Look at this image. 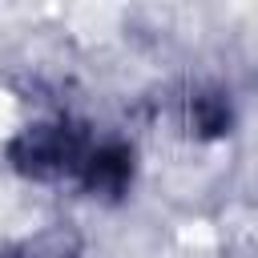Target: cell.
<instances>
[{"label": "cell", "instance_id": "277c9868", "mask_svg": "<svg viewBox=\"0 0 258 258\" xmlns=\"http://www.w3.org/2000/svg\"><path fill=\"white\" fill-rule=\"evenodd\" d=\"M230 121H234V109H230V97L218 93V89H202L189 97V125L202 133V137H222L230 133Z\"/></svg>", "mask_w": 258, "mask_h": 258}, {"label": "cell", "instance_id": "7a4b0ae2", "mask_svg": "<svg viewBox=\"0 0 258 258\" xmlns=\"http://www.w3.org/2000/svg\"><path fill=\"white\" fill-rule=\"evenodd\" d=\"M133 181V145L125 141H97L85 169H81V189L93 198H121Z\"/></svg>", "mask_w": 258, "mask_h": 258}, {"label": "cell", "instance_id": "6da1fadb", "mask_svg": "<svg viewBox=\"0 0 258 258\" xmlns=\"http://www.w3.org/2000/svg\"><path fill=\"white\" fill-rule=\"evenodd\" d=\"M97 137L81 121H36L8 141V165L32 181H81Z\"/></svg>", "mask_w": 258, "mask_h": 258}, {"label": "cell", "instance_id": "3957f363", "mask_svg": "<svg viewBox=\"0 0 258 258\" xmlns=\"http://www.w3.org/2000/svg\"><path fill=\"white\" fill-rule=\"evenodd\" d=\"M0 258H85V250H81V238L73 230L52 226V230H36L28 238L4 242Z\"/></svg>", "mask_w": 258, "mask_h": 258}]
</instances>
